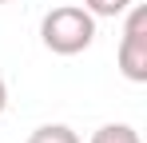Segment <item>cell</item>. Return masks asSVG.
<instances>
[{
	"label": "cell",
	"instance_id": "1",
	"mask_svg": "<svg viewBox=\"0 0 147 143\" xmlns=\"http://www.w3.org/2000/svg\"><path fill=\"white\" fill-rule=\"evenodd\" d=\"M40 40L56 56H80L84 48H92V40H96V16L84 4H60V8L44 12Z\"/></svg>",
	"mask_w": 147,
	"mask_h": 143
},
{
	"label": "cell",
	"instance_id": "2",
	"mask_svg": "<svg viewBox=\"0 0 147 143\" xmlns=\"http://www.w3.org/2000/svg\"><path fill=\"white\" fill-rule=\"evenodd\" d=\"M123 16L127 20H123L119 52H115L119 72H123V80H131V84H147V8L143 4H131Z\"/></svg>",
	"mask_w": 147,
	"mask_h": 143
},
{
	"label": "cell",
	"instance_id": "3",
	"mask_svg": "<svg viewBox=\"0 0 147 143\" xmlns=\"http://www.w3.org/2000/svg\"><path fill=\"white\" fill-rule=\"evenodd\" d=\"M28 143H80V135H76L68 123H40L28 135Z\"/></svg>",
	"mask_w": 147,
	"mask_h": 143
},
{
	"label": "cell",
	"instance_id": "4",
	"mask_svg": "<svg viewBox=\"0 0 147 143\" xmlns=\"http://www.w3.org/2000/svg\"><path fill=\"white\" fill-rule=\"evenodd\" d=\"M92 143H143V139H139V131L131 123H103L92 135Z\"/></svg>",
	"mask_w": 147,
	"mask_h": 143
},
{
	"label": "cell",
	"instance_id": "5",
	"mask_svg": "<svg viewBox=\"0 0 147 143\" xmlns=\"http://www.w3.org/2000/svg\"><path fill=\"white\" fill-rule=\"evenodd\" d=\"M131 4H135V0H84V8H88L96 20H115V16H123Z\"/></svg>",
	"mask_w": 147,
	"mask_h": 143
},
{
	"label": "cell",
	"instance_id": "6",
	"mask_svg": "<svg viewBox=\"0 0 147 143\" xmlns=\"http://www.w3.org/2000/svg\"><path fill=\"white\" fill-rule=\"evenodd\" d=\"M4 107H8V84L0 80V115H4Z\"/></svg>",
	"mask_w": 147,
	"mask_h": 143
},
{
	"label": "cell",
	"instance_id": "7",
	"mask_svg": "<svg viewBox=\"0 0 147 143\" xmlns=\"http://www.w3.org/2000/svg\"><path fill=\"white\" fill-rule=\"evenodd\" d=\"M0 4H8V0H0Z\"/></svg>",
	"mask_w": 147,
	"mask_h": 143
}]
</instances>
